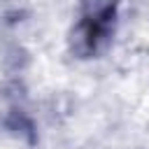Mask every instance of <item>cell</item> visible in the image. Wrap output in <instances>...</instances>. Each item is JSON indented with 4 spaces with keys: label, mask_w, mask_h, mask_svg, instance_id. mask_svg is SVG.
Masks as SVG:
<instances>
[{
    "label": "cell",
    "mask_w": 149,
    "mask_h": 149,
    "mask_svg": "<svg viewBox=\"0 0 149 149\" xmlns=\"http://www.w3.org/2000/svg\"><path fill=\"white\" fill-rule=\"evenodd\" d=\"M119 14V0H79V16L70 30V54L93 58L112 37Z\"/></svg>",
    "instance_id": "6da1fadb"
}]
</instances>
